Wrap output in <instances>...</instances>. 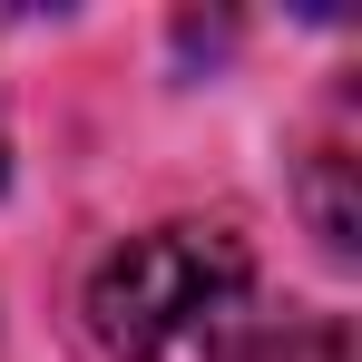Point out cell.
Here are the masks:
<instances>
[{
  "label": "cell",
  "mask_w": 362,
  "mask_h": 362,
  "mask_svg": "<svg viewBox=\"0 0 362 362\" xmlns=\"http://www.w3.org/2000/svg\"><path fill=\"white\" fill-rule=\"evenodd\" d=\"M0 167H10V147H0Z\"/></svg>",
  "instance_id": "cell-3"
},
{
  "label": "cell",
  "mask_w": 362,
  "mask_h": 362,
  "mask_svg": "<svg viewBox=\"0 0 362 362\" xmlns=\"http://www.w3.org/2000/svg\"><path fill=\"white\" fill-rule=\"evenodd\" d=\"M303 206H313V235L333 245V255L362 245V216H353V196H343V157H313L303 167Z\"/></svg>",
  "instance_id": "cell-2"
},
{
  "label": "cell",
  "mask_w": 362,
  "mask_h": 362,
  "mask_svg": "<svg viewBox=\"0 0 362 362\" xmlns=\"http://www.w3.org/2000/svg\"><path fill=\"white\" fill-rule=\"evenodd\" d=\"M255 255L226 226H147L88 274V333L108 362H245Z\"/></svg>",
  "instance_id": "cell-1"
}]
</instances>
